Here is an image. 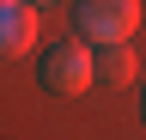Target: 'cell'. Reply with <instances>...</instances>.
I'll list each match as a JSON object with an SVG mask.
<instances>
[{"mask_svg": "<svg viewBox=\"0 0 146 140\" xmlns=\"http://www.w3.org/2000/svg\"><path fill=\"white\" fill-rule=\"evenodd\" d=\"M36 79H43L49 92H61V98L85 92V85L98 79V55H91V43H85V37H61V43H49V55H43V67H36Z\"/></svg>", "mask_w": 146, "mask_h": 140, "instance_id": "obj_1", "label": "cell"}, {"mask_svg": "<svg viewBox=\"0 0 146 140\" xmlns=\"http://www.w3.org/2000/svg\"><path fill=\"white\" fill-rule=\"evenodd\" d=\"M36 31H43V25H36V6H31V0H0V55H31V49H36Z\"/></svg>", "mask_w": 146, "mask_h": 140, "instance_id": "obj_3", "label": "cell"}, {"mask_svg": "<svg viewBox=\"0 0 146 140\" xmlns=\"http://www.w3.org/2000/svg\"><path fill=\"white\" fill-rule=\"evenodd\" d=\"M134 49H128V43H104L98 49V79L104 85H134Z\"/></svg>", "mask_w": 146, "mask_h": 140, "instance_id": "obj_4", "label": "cell"}, {"mask_svg": "<svg viewBox=\"0 0 146 140\" xmlns=\"http://www.w3.org/2000/svg\"><path fill=\"white\" fill-rule=\"evenodd\" d=\"M73 25H79L85 43H128L140 31V0H79V12H73Z\"/></svg>", "mask_w": 146, "mask_h": 140, "instance_id": "obj_2", "label": "cell"}, {"mask_svg": "<svg viewBox=\"0 0 146 140\" xmlns=\"http://www.w3.org/2000/svg\"><path fill=\"white\" fill-rule=\"evenodd\" d=\"M31 6H49V0H31Z\"/></svg>", "mask_w": 146, "mask_h": 140, "instance_id": "obj_5", "label": "cell"}]
</instances>
